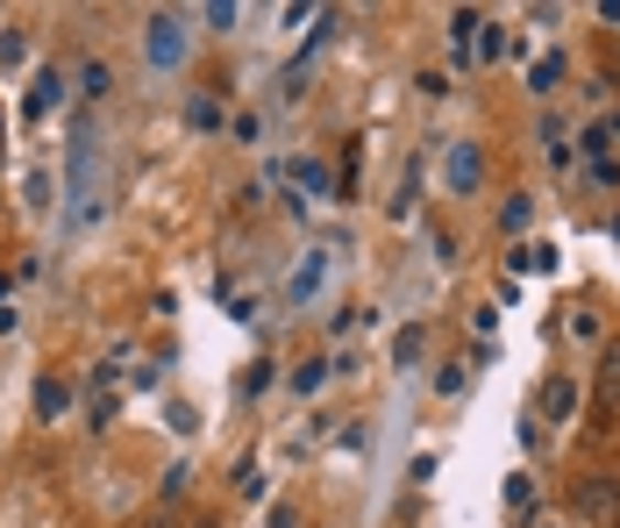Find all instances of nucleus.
<instances>
[{"mask_svg": "<svg viewBox=\"0 0 620 528\" xmlns=\"http://www.w3.org/2000/svg\"><path fill=\"white\" fill-rule=\"evenodd\" d=\"M143 57H150L157 72H172L178 57H186V14H172V8L150 14V29H143Z\"/></svg>", "mask_w": 620, "mask_h": 528, "instance_id": "1", "label": "nucleus"}, {"mask_svg": "<svg viewBox=\"0 0 620 528\" xmlns=\"http://www.w3.org/2000/svg\"><path fill=\"white\" fill-rule=\"evenodd\" d=\"M443 186L449 193H478V186H486V158H478V143L457 136V143L443 150Z\"/></svg>", "mask_w": 620, "mask_h": 528, "instance_id": "2", "label": "nucleus"}, {"mask_svg": "<svg viewBox=\"0 0 620 528\" xmlns=\"http://www.w3.org/2000/svg\"><path fill=\"white\" fill-rule=\"evenodd\" d=\"M578 407H585L578 379H542V394H535V421H542V429H564Z\"/></svg>", "mask_w": 620, "mask_h": 528, "instance_id": "3", "label": "nucleus"}, {"mask_svg": "<svg viewBox=\"0 0 620 528\" xmlns=\"http://www.w3.org/2000/svg\"><path fill=\"white\" fill-rule=\"evenodd\" d=\"M570 515L578 521H613L620 515V478H585V486L570 493Z\"/></svg>", "mask_w": 620, "mask_h": 528, "instance_id": "4", "label": "nucleus"}, {"mask_svg": "<svg viewBox=\"0 0 620 528\" xmlns=\"http://www.w3.org/2000/svg\"><path fill=\"white\" fill-rule=\"evenodd\" d=\"M592 414H599V435L620 421V343L599 351V407H592Z\"/></svg>", "mask_w": 620, "mask_h": 528, "instance_id": "5", "label": "nucleus"}, {"mask_svg": "<svg viewBox=\"0 0 620 528\" xmlns=\"http://www.w3.org/2000/svg\"><path fill=\"white\" fill-rule=\"evenodd\" d=\"M322 279H328V250H307V258H300V271L285 279V308H307V300L322 293Z\"/></svg>", "mask_w": 620, "mask_h": 528, "instance_id": "6", "label": "nucleus"}, {"mask_svg": "<svg viewBox=\"0 0 620 528\" xmlns=\"http://www.w3.org/2000/svg\"><path fill=\"white\" fill-rule=\"evenodd\" d=\"M478 29H486V14H478V8H457V14H449V57H457V65L478 51Z\"/></svg>", "mask_w": 620, "mask_h": 528, "instance_id": "7", "label": "nucleus"}, {"mask_svg": "<svg viewBox=\"0 0 620 528\" xmlns=\"http://www.w3.org/2000/svg\"><path fill=\"white\" fill-rule=\"evenodd\" d=\"M29 407H36V421H57L72 407V386L65 379H36V394H29Z\"/></svg>", "mask_w": 620, "mask_h": 528, "instance_id": "8", "label": "nucleus"}, {"mask_svg": "<svg viewBox=\"0 0 620 528\" xmlns=\"http://www.w3.org/2000/svg\"><path fill=\"white\" fill-rule=\"evenodd\" d=\"M57 100H65V79H57V72H43V79H36V94L22 100V115H29V122H43V115H51Z\"/></svg>", "mask_w": 620, "mask_h": 528, "instance_id": "9", "label": "nucleus"}, {"mask_svg": "<svg viewBox=\"0 0 620 528\" xmlns=\"http://www.w3.org/2000/svg\"><path fill=\"white\" fill-rule=\"evenodd\" d=\"M527 222H535V201H527V193H513V201L499 207V236H521Z\"/></svg>", "mask_w": 620, "mask_h": 528, "instance_id": "10", "label": "nucleus"}, {"mask_svg": "<svg viewBox=\"0 0 620 528\" xmlns=\"http://www.w3.org/2000/svg\"><path fill=\"white\" fill-rule=\"evenodd\" d=\"M507 515H535V478H527V472L507 478Z\"/></svg>", "mask_w": 620, "mask_h": 528, "instance_id": "11", "label": "nucleus"}, {"mask_svg": "<svg viewBox=\"0 0 620 528\" xmlns=\"http://www.w3.org/2000/svg\"><path fill=\"white\" fill-rule=\"evenodd\" d=\"M328 371H336L328 357H307V365L293 371V394H322V386H328Z\"/></svg>", "mask_w": 620, "mask_h": 528, "instance_id": "12", "label": "nucleus"}, {"mask_svg": "<svg viewBox=\"0 0 620 528\" xmlns=\"http://www.w3.org/2000/svg\"><path fill=\"white\" fill-rule=\"evenodd\" d=\"M556 79H564V57H556V51H550V57H535V72H527V86H535V94H550Z\"/></svg>", "mask_w": 620, "mask_h": 528, "instance_id": "13", "label": "nucleus"}, {"mask_svg": "<svg viewBox=\"0 0 620 528\" xmlns=\"http://www.w3.org/2000/svg\"><path fill=\"white\" fill-rule=\"evenodd\" d=\"M513 265H521V271H550L556 250H550V244H521V250H513Z\"/></svg>", "mask_w": 620, "mask_h": 528, "instance_id": "14", "label": "nucleus"}, {"mask_svg": "<svg viewBox=\"0 0 620 528\" xmlns=\"http://www.w3.org/2000/svg\"><path fill=\"white\" fill-rule=\"evenodd\" d=\"M200 22L207 29H236V22H243V8H236V0H215V8H200Z\"/></svg>", "mask_w": 620, "mask_h": 528, "instance_id": "15", "label": "nucleus"}, {"mask_svg": "<svg viewBox=\"0 0 620 528\" xmlns=\"http://www.w3.org/2000/svg\"><path fill=\"white\" fill-rule=\"evenodd\" d=\"M421 351H428V336H421V328H400V343H392V357H400V365H414Z\"/></svg>", "mask_w": 620, "mask_h": 528, "instance_id": "16", "label": "nucleus"}, {"mask_svg": "<svg viewBox=\"0 0 620 528\" xmlns=\"http://www.w3.org/2000/svg\"><path fill=\"white\" fill-rule=\"evenodd\" d=\"M186 486H193V472H186V464H172V472L157 478V493H164V500H178V493H186Z\"/></svg>", "mask_w": 620, "mask_h": 528, "instance_id": "17", "label": "nucleus"}, {"mask_svg": "<svg viewBox=\"0 0 620 528\" xmlns=\"http://www.w3.org/2000/svg\"><path fill=\"white\" fill-rule=\"evenodd\" d=\"M478 57H507V29H492V22L478 29Z\"/></svg>", "mask_w": 620, "mask_h": 528, "instance_id": "18", "label": "nucleus"}, {"mask_svg": "<svg viewBox=\"0 0 620 528\" xmlns=\"http://www.w3.org/2000/svg\"><path fill=\"white\" fill-rule=\"evenodd\" d=\"M186 122H193V129H221V115H215V100H193V108H186Z\"/></svg>", "mask_w": 620, "mask_h": 528, "instance_id": "19", "label": "nucleus"}, {"mask_svg": "<svg viewBox=\"0 0 620 528\" xmlns=\"http://www.w3.org/2000/svg\"><path fill=\"white\" fill-rule=\"evenodd\" d=\"M293 179H300V186H314V193L328 186V172H322V164H314V158H300V164H293Z\"/></svg>", "mask_w": 620, "mask_h": 528, "instance_id": "20", "label": "nucleus"}, {"mask_svg": "<svg viewBox=\"0 0 620 528\" xmlns=\"http://www.w3.org/2000/svg\"><path fill=\"white\" fill-rule=\"evenodd\" d=\"M435 394H443V400H449V394H464V371H457V365H443V371H435Z\"/></svg>", "mask_w": 620, "mask_h": 528, "instance_id": "21", "label": "nucleus"}, {"mask_svg": "<svg viewBox=\"0 0 620 528\" xmlns=\"http://www.w3.org/2000/svg\"><path fill=\"white\" fill-rule=\"evenodd\" d=\"M264 528H300V515H293V507H271V521Z\"/></svg>", "mask_w": 620, "mask_h": 528, "instance_id": "22", "label": "nucleus"}, {"mask_svg": "<svg viewBox=\"0 0 620 528\" xmlns=\"http://www.w3.org/2000/svg\"><path fill=\"white\" fill-rule=\"evenodd\" d=\"M193 528H221V521H193Z\"/></svg>", "mask_w": 620, "mask_h": 528, "instance_id": "23", "label": "nucleus"}, {"mask_svg": "<svg viewBox=\"0 0 620 528\" xmlns=\"http://www.w3.org/2000/svg\"><path fill=\"white\" fill-rule=\"evenodd\" d=\"M535 528H556V521H535Z\"/></svg>", "mask_w": 620, "mask_h": 528, "instance_id": "24", "label": "nucleus"}]
</instances>
